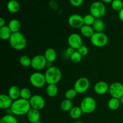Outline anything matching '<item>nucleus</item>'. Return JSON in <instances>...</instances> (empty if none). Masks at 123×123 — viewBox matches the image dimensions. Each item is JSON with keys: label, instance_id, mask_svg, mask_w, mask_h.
<instances>
[{"label": "nucleus", "instance_id": "obj_3", "mask_svg": "<svg viewBox=\"0 0 123 123\" xmlns=\"http://www.w3.org/2000/svg\"><path fill=\"white\" fill-rule=\"evenodd\" d=\"M10 45L16 50H22L26 46V40L25 36L20 32L12 34L9 39Z\"/></svg>", "mask_w": 123, "mask_h": 123}, {"label": "nucleus", "instance_id": "obj_8", "mask_svg": "<svg viewBox=\"0 0 123 123\" xmlns=\"http://www.w3.org/2000/svg\"><path fill=\"white\" fill-rule=\"evenodd\" d=\"M90 85V80L85 77L79 78L74 83V88L78 94H83L88 91Z\"/></svg>", "mask_w": 123, "mask_h": 123}, {"label": "nucleus", "instance_id": "obj_40", "mask_svg": "<svg viewBox=\"0 0 123 123\" xmlns=\"http://www.w3.org/2000/svg\"><path fill=\"white\" fill-rule=\"evenodd\" d=\"M102 1L105 3H111V2H112L113 0H102Z\"/></svg>", "mask_w": 123, "mask_h": 123}, {"label": "nucleus", "instance_id": "obj_2", "mask_svg": "<svg viewBox=\"0 0 123 123\" xmlns=\"http://www.w3.org/2000/svg\"><path fill=\"white\" fill-rule=\"evenodd\" d=\"M46 80V83L49 84H56L60 82L62 78V73L59 68L55 66H51L48 67L46 71L45 74Z\"/></svg>", "mask_w": 123, "mask_h": 123}, {"label": "nucleus", "instance_id": "obj_16", "mask_svg": "<svg viewBox=\"0 0 123 123\" xmlns=\"http://www.w3.org/2000/svg\"><path fill=\"white\" fill-rule=\"evenodd\" d=\"M27 118L31 123H36L40 121V113L39 111L31 108L30 111L26 114Z\"/></svg>", "mask_w": 123, "mask_h": 123}, {"label": "nucleus", "instance_id": "obj_25", "mask_svg": "<svg viewBox=\"0 0 123 123\" xmlns=\"http://www.w3.org/2000/svg\"><path fill=\"white\" fill-rule=\"evenodd\" d=\"M82 112V111L80 107H73V108L70 111L69 115L72 118L76 120V119L79 118L81 117Z\"/></svg>", "mask_w": 123, "mask_h": 123}, {"label": "nucleus", "instance_id": "obj_33", "mask_svg": "<svg viewBox=\"0 0 123 123\" xmlns=\"http://www.w3.org/2000/svg\"><path fill=\"white\" fill-rule=\"evenodd\" d=\"M70 58L71 61L74 63H79L81 61L82 56L78 51H75L73 54H72V55L70 56Z\"/></svg>", "mask_w": 123, "mask_h": 123}, {"label": "nucleus", "instance_id": "obj_29", "mask_svg": "<svg viewBox=\"0 0 123 123\" xmlns=\"http://www.w3.org/2000/svg\"><path fill=\"white\" fill-rule=\"evenodd\" d=\"M1 123H18V121L13 115L7 114L1 118Z\"/></svg>", "mask_w": 123, "mask_h": 123}, {"label": "nucleus", "instance_id": "obj_34", "mask_svg": "<svg viewBox=\"0 0 123 123\" xmlns=\"http://www.w3.org/2000/svg\"><path fill=\"white\" fill-rule=\"evenodd\" d=\"M78 94V92H76L74 88H71L67 90L65 93V97L66 98L72 100L73 98L76 97V96Z\"/></svg>", "mask_w": 123, "mask_h": 123}, {"label": "nucleus", "instance_id": "obj_26", "mask_svg": "<svg viewBox=\"0 0 123 123\" xmlns=\"http://www.w3.org/2000/svg\"><path fill=\"white\" fill-rule=\"evenodd\" d=\"M121 101L120 99L112 97L108 102V108L112 111H116L120 108Z\"/></svg>", "mask_w": 123, "mask_h": 123}, {"label": "nucleus", "instance_id": "obj_43", "mask_svg": "<svg viewBox=\"0 0 123 123\" xmlns=\"http://www.w3.org/2000/svg\"><path fill=\"white\" fill-rule=\"evenodd\" d=\"M42 123V122H41V121H38V122H37V123Z\"/></svg>", "mask_w": 123, "mask_h": 123}, {"label": "nucleus", "instance_id": "obj_12", "mask_svg": "<svg viewBox=\"0 0 123 123\" xmlns=\"http://www.w3.org/2000/svg\"><path fill=\"white\" fill-rule=\"evenodd\" d=\"M68 23L73 28H80L84 25V17L80 14H73L68 18Z\"/></svg>", "mask_w": 123, "mask_h": 123}, {"label": "nucleus", "instance_id": "obj_36", "mask_svg": "<svg viewBox=\"0 0 123 123\" xmlns=\"http://www.w3.org/2000/svg\"><path fill=\"white\" fill-rule=\"evenodd\" d=\"M69 1L71 4L76 7L80 6L84 2V0H69Z\"/></svg>", "mask_w": 123, "mask_h": 123}, {"label": "nucleus", "instance_id": "obj_21", "mask_svg": "<svg viewBox=\"0 0 123 123\" xmlns=\"http://www.w3.org/2000/svg\"><path fill=\"white\" fill-rule=\"evenodd\" d=\"M80 33L82 34L83 36L88 38H91L92 35L94 34V30L93 28L91 27V26L84 25L80 28Z\"/></svg>", "mask_w": 123, "mask_h": 123}, {"label": "nucleus", "instance_id": "obj_11", "mask_svg": "<svg viewBox=\"0 0 123 123\" xmlns=\"http://www.w3.org/2000/svg\"><path fill=\"white\" fill-rule=\"evenodd\" d=\"M31 108L40 111L45 106V100L42 96L38 94L34 95L30 100Z\"/></svg>", "mask_w": 123, "mask_h": 123}, {"label": "nucleus", "instance_id": "obj_7", "mask_svg": "<svg viewBox=\"0 0 123 123\" xmlns=\"http://www.w3.org/2000/svg\"><path fill=\"white\" fill-rule=\"evenodd\" d=\"M30 84L36 88H42L46 83L45 76L40 72H34L30 77Z\"/></svg>", "mask_w": 123, "mask_h": 123}, {"label": "nucleus", "instance_id": "obj_31", "mask_svg": "<svg viewBox=\"0 0 123 123\" xmlns=\"http://www.w3.org/2000/svg\"><path fill=\"white\" fill-rule=\"evenodd\" d=\"M111 7L115 11L120 12L123 8V2L121 0H113L111 2Z\"/></svg>", "mask_w": 123, "mask_h": 123}, {"label": "nucleus", "instance_id": "obj_37", "mask_svg": "<svg viewBox=\"0 0 123 123\" xmlns=\"http://www.w3.org/2000/svg\"><path fill=\"white\" fill-rule=\"evenodd\" d=\"M74 52H75L74 51V49H73V48H71V47H69V48L67 49V53L70 55V56L71 55H72V54H73Z\"/></svg>", "mask_w": 123, "mask_h": 123}, {"label": "nucleus", "instance_id": "obj_6", "mask_svg": "<svg viewBox=\"0 0 123 123\" xmlns=\"http://www.w3.org/2000/svg\"><path fill=\"white\" fill-rule=\"evenodd\" d=\"M91 43L97 48H102L108 44V37L103 32H94L90 38Z\"/></svg>", "mask_w": 123, "mask_h": 123}, {"label": "nucleus", "instance_id": "obj_9", "mask_svg": "<svg viewBox=\"0 0 123 123\" xmlns=\"http://www.w3.org/2000/svg\"><path fill=\"white\" fill-rule=\"evenodd\" d=\"M48 64V61L44 55H37L31 59V67L36 70L43 69Z\"/></svg>", "mask_w": 123, "mask_h": 123}, {"label": "nucleus", "instance_id": "obj_30", "mask_svg": "<svg viewBox=\"0 0 123 123\" xmlns=\"http://www.w3.org/2000/svg\"><path fill=\"white\" fill-rule=\"evenodd\" d=\"M19 62L21 66L28 67L31 66V59L27 55H22L19 58Z\"/></svg>", "mask_w": 123, "mask_h": 123}, {"label": "nucleus", "instance_id": "obj_1", "mask_svg": "<svg viewBox=\"0 0 123 123\" xmlns=\"http://www.w3.org/2000/svg\"><path fill=\"white\" fill-rule=\"evenodd\" d=\"M10 109L12 114L21 116L26 115L31 109V106L30 101L20 98L14 100Z\"/></svg>", "mask_w": 123, "mask_h": 123}, {"label": "nucleus", "instance_id": "obj_19", "mask_svg": "<svg viewBox=\"0 0 123 123\" xmlns=\"http://www.w3.org/2000/svg\"><path fill=\"white\" fill-rule=\"evenodd\" d=\"M44 56H45L48 62L52 63L56 60V52L53 48H48L44 52Z\"/></svg>", "mask_w": 123, "mask_h": 123}, {"label": "nucleus", "instance_id": "obj_10", "mask_svg": "<svg viewBox=\"0 0 123 123\" xmlns=\"http://www.w3.org/2000/svg\"><path fill=\"white\" fill-rule=\"evenodd\" d=\"M109 92L112 97L120 100L123 96V85L118 82L112 83L109 86Z\"/></svg>", "mask_w": 123, "mask_h": 123}, {"label": "nucleus", "instance_id": "obj_38", "mask_svg": "<svg viewBox=\"0 0 123 123\" xmlns=\"http://www.w3.org/2000/svg\"><path fill=\"white\" fill-rule=\"evenodd\" d=\"M118 17H119V19H120V20L123 22V8L120 11V12H119Z\"/></svg>", "mask_w": 123, "mask_h": 123}, {"label": "nucleus", "instance_id": "obj_14", "mask_svg": "<svg viewBox=\"0 0 123 123\" xmlns=\"http://www.w3.org/2000/svg\"><path fill=\"white\" fill-rule=\"evenodd\" d=\"M109 85L105 81H98L94 86V92L99 95L105 94L109 91Z\"/></svg>", "mask_w": 123, "mask_h": 123}, {"label": "nucleus", "instance_id": "obj_42", "mask_svg": "<svg viewBox=\"0 0 123 123\" xmlns=\"http://www.w3.org/2000/svg\"><path fill=\"white\" fill-rule=\"evenodd\" d=\"M74 123H84V122H82V121H77V122H75Z\"/></svg>", "mask_w": 123, "mask_h": 123}, {"label": "nucleus", "instance_id": "obj_27", "mask_svg": "<svg viewBox=\"0 0 123 123\" xmlns=\"http://www.w3.org/2000/svg\"><path fill=\"white\" fill-rule=\"evenodd\" d=\"M60 108L64 112H70V111L73 108V102L71 100L66 98L61 102L60 104Z\"/></svg>", "mask_w": 123, "mask_h": 123}, {"label": "nucleus", "instance_id": "obj_22", "mask_svg": "<svg viewBox=\"0 0 123 123\" xmlns=\"http://www.w3.org/2000/svg\"><path fill=\"white\" fill-rule=\"evenodd\" d=\"M8 26L12 32L13 33H14V32H19V30L21 27V24H20V21L19 20L13 19L10 20L8 24Z\"/></svg>", "mask_w": 123, "mask_h": 123}, {"label": "nucleus", "instance_id": "obj_24", "mask_svg": "<svg viewBox=\"0 0 123 123\" xmlns=\"http://www.w3.org/2000/svg\"><path fill=\"white\" fill-rule=\"evenodd\" d=\"M47 95L50 97H54L58 92V88L55 84H49L46 88Z\"/></svg>", "mask_w": 123, "mask_h": 123}, {"label": "nucleus", "instance_id": "obj_15", "mask_svg": "<svg viewBox=\"0 0 123 123\" xmlns=\"http://www.w3.org/2000/svg\"><path fill=\"white\" fill-rule=\"evenodd\" d=\"M13 101L8 94H2L0 95V108L2 109L10 108L13 103Z\"/></svg>", "mask_w": 123, "mask_h": 123}, {"label": "nucleus", "instance_id": "obj_35", "mask_svg": "<svg viewBox=\"0 0 123 123\" xmlns=\"http://www.w3.org/2000/svg\"><path fill=\"white\" fill-rule=\"evenodd\" d=\"M77 51H78V52L82 55V56H86V55H88L89 50H88V48L86 46L83 45L82 44V45L81 46H80V48L77 50Z\"/></svg>", "mask_w": 123, "mask_h": 123}, {"label": "nucleus", "instance_id": "obj_17", "mask_svg": "<svg viewBox=\"0 0 123 123\" xmlns=\"http://www.w3.org/2000/svg\"><path fill=\"white\" fill-rule=\"evenodd\" d=\"M20 4L16 0H10L7 4V8L12 13H16L20 10Z\"/></svg>", "mask_w": 123, "mask_h": 123}, {"label": "nucleus", "instance_id": "obj_18", "mask_svg": "<svg viewBox=\"0 0 123 123\" xmlns=\"http://www.w3.org/2000/svg\"><path fill=\"white\" fill-rule=\"evenodd\" d=\"M8 95L13 100H16L20 97V89L16 85H13L8 90Z\"/></svg>", "mask_w": 123, "mask_h": 123}, {"label": "nucleus", "instance_id": "obj_4", "mask_svg": "<svg viewBox=\"0 0 123 123\" xmlns=\"http://www.w3.org/2000/svg\"><path fill=\"white\" fill-rule=\"evenodd\" d=\"M90 14L96 19H101L105 15L106 8L103 3L100 1H95L90 6Z\"/></svg>", "mask_w": 123, "mask_h": 123}, {"label": "nucleus", "instance_id": "obj_13", "mask_svg": "<svg viewBox=\"0 0 123 123\" xmlns=\"http://www.w3.org/2000/svg\"><path fill=\"white\" fill-rule=\"evenodd\" d=\"M68 44L70 47L78 50L82 45V39L79 34L77 33H72L68 36Z\"/></svg>", "mask_w": 123, "mask_h": 123}, {"label": "nucleus", "instance_id": "obj_39", "mask_svg": "<svg viewBox=\"0 0 123 123\" xmlns=\"http://www.w3.org/2000/svg\"><path fill=\"white\" fill-rule=\"evenodd\" d=\"M5 24H6V20H5V19L3 18H0V28L6 26Z\"/></svg>", "mask_w": 123, "mask_h": 123}, {"label": "nucleus", "instance_id": "obj_5", "mask_svg": "<svg viewBox=\"0 0 123 123\" xmlns=\"http://www.w3.org/2000/svg\"><path fill=\"white\" fill-rule=\"evenodd\" d=\"M80 108L85 114H91L96 108V102L92 97H85L80 102Z\"/></svg>", "mask_w": 123, "mask_h": 123}, {"label": "nucleus", "instance_id": "obj_23", "mask_svg": "<svg viewBox=\"0 0 123 123\" xmlns=\"http://www.w3.org/2000/svg\"><path fill=\"white\" fill-rule=\"evenodd\" d=\"M92 28L96 32H103L105 28V24L102 19H96L92 25Z\"/></svg>", "mask_w": 123, "mask_h": 123}, {"label": "nucleus", "instance_id": "obj_20", "mask_svg": "<svg viewBox=\"0 0 123 123\" xmlns=\"http://www.w3.org/2000/svg\"><path fill=\"white\" fill-rule=\"evenodd\" d=\"M13 32L8 26H4L0 28V38L3 40H9Z\"/></svg>", "mask_w": 123, "mask_h": 123}, {"label": "nucleus", "instance_id": "obj_28", "mask_svg": "<svg viewBox=\"0 0 123 123\" xmlns=\"http://www.w3.org/2000/svg\"><path fill=\"white\" fill-rule=\"evenodd\" d=\"M32 93L30 90L28 88H23L20 89V97L23 99L30 100L32 97Z\"/></svg>", "mask_w": 123, "mask_h": 123}, {"label": "nucleus", "instance_id": "obj_41", "mask_svg": "<svg viewBox=\"0 0 123 123\" xmlns=\"http://www.w3.org/2000/svg\"><path fill=\"white\" fill-rule=\"evenodd\" d=\"M120 101H121V103L123 105V96L122 98H121V99H120Z\"/></svg>", "mask_w": 123, "mask_h": 123}, {"label": "nucleus", "instance_id": "obj_32", "mask_svg": "<svg viewBox=\"0 0 123 123\" xmlns=\"http://www.w3.org/2000/svg\"><path fill=\"white\" fill-rule=\"evenodd\" d=\"M96 18L91 14H88L84 16V25L92 26L94 22L96 20Z\"/></svg>", "mask_w": 123, "mask_h": 123}]
</instances>
